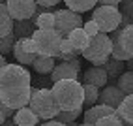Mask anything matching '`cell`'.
<instances>
[{"instance_id": "6da1fadb", "label": "cell", "mask_w": 133, "mask_h": 126, "mask_svg": "<svg viewBox=\"0 0 133 126\" xmlns=\"http://www.w3.org/2000/svg\"><path fill=\"white\" fill-rule=\"evenodd\" d=\"M32 98V77L24 64H6L0 70V102L21 109Z\"/></svg>"}, {"instance_id": "7a4b0ae2", "label": "cell", "mask_w": 133, "mask_h": 126, "mask_svg": "<svg viewBox=\"0 0 133 126\" xmlns=\"http://www.w3.org/2000/svg\"><path fill=\"white\" fill-rule=\"evenodd\" d=\"M52 92L60 105V109H77L84 107V85L79 79H60L52 83Z\"/></svg>"}, {"instance_id": "3957f363", "label": "cell", "mask_w": 133, "mask_h": 126, "mask_svg": "<svg viewBox=\"0 0 133 126\" xmlns=\"http://www.w3.org/2000/svg\"><path fill=\"white\" fill-rule=\"evenodd\" d=\"M28 105L39 115L41 121L55 119L60 113V105L55 98V92H52V88H47V87H43V88L32 87V98H30Z\"/></svg>"}, {"instance_id": "277c9868", "label": "cell", "mask_w": 133, "mask_h": 126, "mask_svg": "<svg viewBox=\"0 0 133 126\" xmlns=\"http://www.w3.org/2000/svg\"><path fill=\"white\" fill-rule=\"evenodd\" d=\"M83 57L94 66H103L112 57V40L109 32H99L90 38V43L83 51Z\"/></svg>"}, {"instance_id": "5b68a950", "label": "cell", "mask_w": 133, "mask_h": 126, "mask_svg": "<svg viewBox=\"0 0 133 126\" xmlns=\"http://www.w3.org/2000/svg\"><path fill=\"white\" fill-rule=\"evenodd\" d=\"M38 43V55H51V57H60V45H62V36L56 28H38L32 36Z\"/></svg>"}, {"instance_id": "8992f818", "label": "cell", "mask_w": 133, "mask_h": 126, "mask_svg": "<svg viewBox=\"0 0 133 126\" xmlns=\"http://www.w3.org/2000/svg\"><path fill=\"white\" fill-rule=\"evenodd\" d=\"M122 17H124L122 10H118L116 6H111V4H99L92 10V19L97 23L101 32L111 34L112 30H116L122 23Z\"/></svg>"}, {"instance_id": "52a82bcc", "label": "cell", "mask_w": 133, "mask_h": 126, "mask_svg": "<svg viewBox=\"0 0 133 126\" xmlns=\"http://www.w3.org/2000/svg\"><path fill=\"white\" fill-rule=\"evenodd\" d=\"M55 15H56V26L55 28L64 36V38H68L71 30H75V28H79V26L84 25L81 13L69 10V8H66V10H56Z\"/></svg>"}, {"instance_id": "ba28073f", "label": "cell", "mask_w": 133, "mask_h": 126, "mask_svg": "<svg viewBox=\"0 0 133 126\" xmlns=\"http://www.w3.org/2000/svg\"><path fill=\"white\" fill-rule=\"evenodd\" d=\"M6 4H8V10H10V13L15 21L30 19L34 15V11H36V8H38L36 0H8Z\"/></svg>"}, {"instance_id": "9c48e42d", "label": "cell", "mask_w": 133, "mask_h": 126, "mask_svg": "<svg viewBox=\"0 0 133 126\" xmlns=\"http://www.w3.org/2000/svg\"><path fill=\"white\" fill-rule=\"evenodd\" d=\"M126 96L128 94L124 92L118 85H105L101 88V92H99V102L101 104H109V105H112V107H116V109H118Z\"/></svg>"}, {"instance_id": "30bf717a", "label": "cell", "mask_w": 133, "mask_h": 126, "mask_svg": "<svg viewBox=\"0 0 133 126\" xmlns=\"http://www.w3.org/2000/svg\"><path fill=\"white\" fill-rule=\"evenodd\" d=\"M79 74H81V70H77L71 60H62L51 71V81L56 83L60 79H79Z\"/></svg>"}, {"instance_id": "8fae6325", "label": "cell", "mask_w": 133, "mask_h": 126, "mask_svg": "<svg viewBox=\"0 0 133 126\" xmlns=\"http://www.w3.org/2000/svg\"><path fill=\"white\" fill-rule=\"evenodd\" d=\"M116 111V107H112L109 104H101V102H97L96 105L92 107H86L84 109V124H97V121L101 119V117L105 115H111Z\"/></svg>"}, {"instance_id": "7c38bea8", "label": "cell", "mask_w": 133, "mask_h": 126, "mask_svg": "<svg viewBox=\"0 0 133 126\" xmlns=\"http://www.w3.org/2000/svg\"><path fill=\"white\" fill-rule=\"evenodd\" d=\"M109 81L111 79H109V74L105 70V66H94L92 64V68H88L84 71V83H92V85H97L99 88H103Z\"/></svg>"}, {"instance_id": "4fadbf2b", "label": "cell", "mask_w": 133, "mask_h": 126, "mask_svg": "<svg viewBox=\"0 0 133 126\" xmlns=\"http://www.w3.org/2000/svg\"><path fill=\"white\" fill-rule=\"evenodd\" d=\"M13 121H15V124H19V126H34V124L41 122L39 115L34 111L30 105H24V107H21V109H17Z\"/></svg>"}, {"instance_id": "5bb4252c", "label": "cell", "mask_w": 133, "mask_h": 126, "mask_svg": "<svg viewBox=\"0 0 133 126\" xmlns=\"http://www.w3.org/2000/svg\"><path fill=\"white\" fill-rule=\"evenodd\" d=\"M13 57H15L17 62H21V64H24V66H32V64H34V60L38 58V53H30V51H26V49L23 47L21 38H19V40L15 41V47H13Z\"/></svg>"}, {"instance_id": "9a60e30c", "label": "cell", "mask_w": 133, "mask_h": 126, "mask_svg": "<svg viewBox=\"0 0 133 126\" xmlns=\"http://www.w3.org/2000/svg\"><path fill=\"white\" fill-rule=\"evenodd\" d=\"M0 13H2V21H0V38H2V36L13 34L15 19L11 17V13H10V10H8V4L6 2L0 4Z\"/></svg>"}, {"instance_id": "2e32d148", "label": "cell", "mask_w": 133, "mask_h": 126, "mask_svg": "<svg viewBox=\"0 0 133 126\" xmlns=\"http://www.w3.org/2000/svg\"><path fill=\"white\" fill-rule=\"evenodd\" d=\"M38 30V25L34 23L32 19H19L15 21V36L17 38H30V36H34V32Z\"/></svg>"}, {"instance_id": "e0dca14e", "label": "cell", "mask_w": 133, "mask_h": 126, "mask_svg": "<svg viewBox=\"0 0 133 126\" xmlns=\"http://www.w3.org/2000/svg\"><path fill=\"white\" fill-rule=\"evenodd\" d=\"M68 38L71 40V43L75 45V49H77V51H81V55H83V51L86 49V45L90 43V36L86 34V30L83 28V26H79V28L71 30Z\"/></svg>"}, {"instance_id": "ac0fdd59", "label": "cell", "mask_w": 133, "mask_h": 126, "mask_svg": "<svg viewBox=\"0 0 133 126\" xmlns=\"http://www.w3.org/2000/svg\"><path fill=\"white\" fill-rule=\"evenodd\" d=\"M55 58L56 57H51V55H38V58L34 60V70L38 71V74H51L52 70H55Z\"/></svg>"}, {"instance_id": "d6986e66", "label": "cell", "mask_w": 133, "mask_h": 126, "mask_svg": "<svg viewBox=\"0 0 133 126\" xmlns=\"http://www.w3.org/2000/svg\"><path fill=\"white\" fill-rule=\"evenodd\" d=\"M105 70H107V74H109V79L111 81H116L122 74H124V70H126V64H124V60H118V58H109L107 62H105Z\"/></svg>"}, {"instance_id": "ffe728a7", "label": "cell", "mask_w": 133, "mask_h": 126, "mask_svg": "<svg viewBox=\"0 0 133 126\" xmlns=\"http://www.w3.org/2000/svg\"><path fill=\"white\" fill-rule=\"evenodd\" d=\"M66 6L73 11H79V13H84V11H90L99 4V0H64Z\"/></svg>"}, {"instance_id": "44dd1931", "label": "cell", "mask_w": 133, "mask_h": 126, "mask_svg": "<svg viewBox=\"0 0 133 126\" xmlns=\"http://www.w3.org/2000/svg\"><path fill=\"white\" fill-rule=\"evenodd\" d=\"M116 111L120 113L122 119L126 121V124H133V94H128L124 98V102L120 104V107Z\"/></svg>"}, {"instance_id": "7402d4cb", "label": "cell", "mask_w": 133, "mask_h": 126, "mask_svg": "<svg viewBox=\"0 0 133 126\" xmlns=\"http://www.w3.org/2000/svg\"><path fill=\"white\" fill-rule=\"evenodd\" d=\"M99 102V87L92 83H84V109Z\"/></svg>"}, {"instance_id": "603a6c76", "label": "cell", "mask_w": 133, "mask_h": 126, "mask_svg": "<svg viewBox=\"0 0 133 126\" xmlns=\"http://www.w3.org/2000/svg\"><path fill=\"white\" fill-rule=\"evenodd\" d=\"M81 113H84V107H77V109H60V113L55 117V119L60 124H71V122H75V119Z\"/></svg>"}, {"instance_id": "cb8c5ba5", "label": "cell", "mask_w": 133, "mask_h": 126, "mask_svg": "<svg viewBox=\"0 0 133 126\" xmlns=\"http://www.w3.org/2000/svg\"><path fill=\"white\" fill-rule=\"evenodd\" d=\"M60 60H71V58H75L77 55H81V51H77L75 49V45L71 43V40L69 38H64L62 40V45H60Z\"/></svg>"}, {"instance_id": "d4e9b609", "label": "cell", "mask_w": 133, "mask_h": 126, "mask_svg": "<svg viewBox=\"0 0 133 126\" xmlns=\"http://www.w3.org/2000/svg\"><path fill=\"white\" fill-rule=\"evenodd\" d=\"M120 43H122V47L126 49L128 53L133 55V23L128 25L126 28H122V32H120Z\"/></svg>"}, {"instance_id": "484cf974", "label": "cell", "mask_w": 133, "mask_h": 126, "mask_svg": "<svg viewBox=\"0 0 133 126\" xmlns=\"http://www.w3.org/2000/svg\"><path fill=\"white\" fill-rule=\"evenodd\" d=\"M116 85L122 88L126 94H133V70H128L116 79Z\"/></svg>"}, {"instance_id": "4316f807", "label": "cell", "mask_w": 133, "mask_h": 126, "mask_svg": "<svg viewBox=\"0 0 133 126\" xmlns=\"http://www.w3.org/2000/svg\"><path fill=\"white\" fill-rule=\"evenodd\" d=\"M51 10H52V8H51ZM51 10L43 11V13L39 15V19L36 21L38 28H55V26H56V15L52 13Z\"/></svg>"}, {"instance_id": "83f0119b", "label": "cell", "mask_w": 133, "mask_h": 126, "mask_svg": "<svg viewBox=\"0 0 133 126\" xmlns=\"http://www.w3.org/2000/svg\"><path fill=\"white\" fill-rule=\"evenodd\" d=\"M15 41H17L15 32L10 34V36H2V38H0V53H2V55H10V53H13Z\"/></svg>"}, {"instance_id": "f1b7e54d", "label": "cell", "mask_w": 133, "mask_h": 126, "mask_svg": "<svg viewBox=\"0 0 133 126\" xmlns=\"http://www.w3.org/2000/svg\"><path fill=\"white\" fill-rule=\"evenodd\" d=\"M83 28L86 30V34L90 36V38H92V36H96V34H99V32H101V30H99V26H97V23H96L94 19L86 21V23L83 25Z\"/></svg>"}, {"instance_id": "f546056e", "label": "cell", "mask_w": 133, "mask_h": 126, "mask_svg": "<svg viewBox=\"0 0 133 126\" xmlns=\"http://www.w3.org/2000/svg\"><path fill=\"white\" fill-rule=\"evenodd\" d=\"M15 113H17V109H13V107L2 104V105H0V117H2V124H4L8 119H10V117H15Z\"/></svg>"}, {"instance_id": "4dcf8cb0", "label": "cell", "mask_w": 133, "mask_h": 126, "mask_svg": "<svg viewBox=\"0 0 133 126\" xmlns=\"http://www.w3.org/2000/svg\"><path fill=\"white\" fill-rule=\"evenodd\" d=\"M122 13L129 15L133 21V0H122Z\"/></svg>"}, {"instance_id": "1f68e13d", "label": "cell", "mask_w": 133, "mask_h": 126, "mask_svg": "<svg viewBox=\"0 0 133 126\" xmlns=\"http://www.w3.org/2000/svg\"><path fill=\"white\" fill-rule=\"evenodd\" d=\"M36 2L41 6H47V8H55V6H58L60 0H36Z\"/></svg>"}, {"instance_id": "d6a6232c", "label": "cell", "mask_w": 133, "mask_h": 126, "mask_svg": "<svg viewBox=\"0 0 133 126\" xmlns=\"http://www.w3.org/2000/svg\"><path fill=\"white\" fill-rule=\"evenodd\" d=\"M99 4H111V6H118V4H122V0H99Z\"/></svg>"}, {"instance_id": "836d02e7", "label": "cell", "mask_w": 133, "mask_h": 126, "mask_svg": "<svg viewBox=\"0 0 133 126\" xmlns=\"http://www.w3.org/2000/svg\"><path fill=\"white\" fill-rule=\"evenodd\" d=\"M2 2H8V0H2Z\"/></svg>"}]
</instances>
